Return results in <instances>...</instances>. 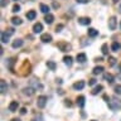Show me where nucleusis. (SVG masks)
<instances>
[{
  "mask_svg": "<svg viewBox=\"0 0 121 121\" xmlns=\"http://www.w3.org/2000/svg\"><path fill=\"white\" fill-rule=\"evenodd\" d=\"M45 104H47V97H45V96H39V97H38V100H37V106H38V107L43 108L45 106Z\"/></svg>",
  "mask_w": 121,
  "mask_h": 121,
  "instance_id": "1",
  "label": "nucleus"
},
{
  "mask_svg": "<svg viewBox=\"0 0 121 121\" xmlns=\"http://www.w3.org/2000/svg\"><path fill=\"white\" fill-rule=\"evenodd\" d=\"M116 25H117L116 17H111V18L108 19V28H110V30H115L116 29Z\"/></svg>",
  "mask_w": 121,
  "mask_h": 121,
  "instance_id": "2",
  "label": "nucleus"
},
{
  "mask_svg": "<svg viewBox=\"0 0 121 121\" xmlns=\"http://www.w3.org/2000/svg\"><path fill=\"white\" fill-rule=\"evenodd\" d=\"M108 107L112 110V111H117V110L120 108V105H119V102L115 101V100H111V101H108Z\"/></svg>",
  "mask_w": 121,
  "mask_h": 121,
  "instance_id": "3",
  "label": "nucleus"
},
{
  "mask_svg": "<svg viewBox=\"0 0 121 121\" xmlns=\"http://www.w3.org/2000/svg\"><path fill=\"white\" fill-rule=\"evenodd\" d=\"M40 40L43 42V43H51L52 42V35L48 33H43L40 35Z\"/></svg>",
  "mask_w": 121,
  "mask_h": 121,
  "instance_id": "4",
  "label": "nucleus"
},
{
  "mask_svg": "<svg viewBox=\"0 0 121 121\" xmlns=\"http://www.w3.org/2000/svg\"><path fill=\"white\" fill-rule=\"evenodd\" d=\"M58 48L62 52H68V49L71 48V45L68 43H66V42H60V43H58Z\"/></svg>",
  "mask_w": 121,
  "mask_h": 121,
  "instance_id": "5",
  "label": "nucleus"
},
{
  "mask_svg": "<svg viewBox=\"0 0 121 121\" xmlns=\"http://www.w3.org/2000/svg\"><path fill=\"white\" fill-rule=\"evenodd\" d=\"M42 30H43V24L42 23H35L33 26V32L35 34H38V33H42Z\"/></svg>",
  "mask_w": 121,
  "mask_h": 121,
  "instance_id": "6",
  "label": "nucleus"
},
{
  "mask_svg": "<svg viewBox=\"0 0 121 121\" xmlns=\"http://www.w3.org/2000/svg\"><path fill=\"white\" fill-rule=\"evenodd\" d=\"M18 107H19L18 101H11V102H10V105H9V111H11V112H15V111L18 110Z\"/></svg>",
  "mask_w": 121,
  "mask_h": 121,
  "instance_id": "7",
  "label": "nucleus"
},
{
  "mask_svg": "<svg viewBox=\"0 0 121 121\" xmlns=\"http://www.w3.org/2000/svg\"><path fill=\"white\" fill-rule=\"evenodd\" d=\"M76 59H77V62H79V63H85L87 60V57H86L85 53H78L77 57H76Z\"/></svg>",
  "mask_w": 121,
  "mask_h": 121,
  "instance_id": "8",
  "label": "nucleus"
},
{
  "mask_svg": "<svg viewBox=\"0 0 121 121\" xmlns=\"http://www.w3.org/2000/svg\"><path fill=\"white\" fill-rule=\"evenodd\" d=\"M30 85H32V87H33L34 90H37V88H39V90H42V88H43V86H42V85H40V83H39V82L37 81L35 78H33L32 81H30Z\"/></svg>",
  "mask_w": 121,
  "mask_h": 121,
  "instance_id": "9",
  "label": "nucleus"
},
{
  "mask_svg": "<svg viewBox=\"0 0 121 121\" xmlns=\"http://www.w3.org/2000/svg\"><path fill=\"white\" fill-rule=\"evenodd\" d=\"M34 91H35V90H34L32 86H29V87H25V88L23 90V92H24V95H26V96H33Z\"/></svg>",
  "mask_w": 121,
  "mask_h": 121,
  "instance_id": "10",
  "label": "nucleus"
},
{
  "mask_svg": "<svg viewBox=\"0 0 121 121\" xmlns=\"http://www.w3.org/2000/svg\"><path fill=\"white\" fill-rule=\"evenodd\" d=\"M78 23H79L81 25H88L90 23H91V19L87 18V17H82V18L78 19Z\"/></svg>",
  "mask_w": 121,
  "mask_h": 121,
  "instance_id": "11",
  "label": "nucleus"
},
{
  "mask_svg": "<svg viewBox=\"0 0 121 121\" xmlns=\"http://www.w3.org/2000/svg\"><path fill=\"white\" fill-rule=\"evenodd\" d=\"M63 62H64V64H66V66L71 67L72 63H73V58H72L71 56H66V57H63Z\"/></svg>",
  "mask_w": 121,
  "mask_h": 121,
  "instance_id": "12",
  "label": "nucleus"
},
{
  "mask_svg": "<svg viewBox=\"0 0 121 121\" xmlns=\"http://www.w3.org/2000/svg\"><path fill=\"white\" fill-rule=\"evenodd\" d=\"M87 34H88V37L95 38V37L98 35V30H96L95 28H88V30H87Z\"/></svg>",
  "mask_w": 121,
  "mask_h": 121,
  "instance_id": "13",
  "label": "nucleus"
},
{
  "mask_svg": "<svg viewBox=\"0 0 121 121\" xmlns=\"http://www.w3.org/2000/svg\"><path fill=\"white\" fill-rule=\"evenodd\" d=\"M10 35H11V34H9L8 32H3L1 33V42H3V43H8V42H9Z\"/></svg>",
  "mask_w": 121,
  "mask_h": 121,
  "instance_id": "14",
  "label": "nucleus"
},
{
  "mask_svg": "<svg viewBox=\"0 0 121 121\" xmlns=\"http://www.w3.org/2000/svg\"><path fill=\"white\" fill-rule=\"evenodd\" d=\"M83 87H85V82H83V81H78V82H74L73 83V88L74 90H82L83 88Z\"/></svg>",
  "mask_w": 121,
  "mask_h": 121,
  "instance_id": "15",
  "label": "nucleus"
},
{
  "mask_svg": "<svg viewBox=\"0 0 121 121\" xmlns=\"http://www.w3.org/2000/svg\"><path fill=\"white\" fill-rule=\"evenodd\" d=\"M35 17H37V13L34 10H29L28 13H26V19H28V20H34Z\"/></svg>",
  "mask_w": 121,
  "mask_h": 121,
  "instance_id": "16",
  "label": "nucleus"
},
{
  "mask_svg": "<svg viewBox=\"0 0 121 121\" xmlns=\"http://www.w3.org/2000/svg\"><path fill=\"white\" fill-rule=\"evenodd\" d=\"M22 45H23L22 39H15V40H13V43H11V47L13 48H20Z\"/></svg>",
  "mask_w": 121,
  "mask_h": 121,
  "instance_id": "17",
  "label": "nucleus"
},
{
  "mask_svg": "<svg viewBox=\"0 0 121 121\" xmlns=\"http://www.w3.org/2000/svg\"><path fill=\"white\" fill-rule=\"evenodd\" d=\"M39 8H40V11H42V13H44V14H49V10H51V8H49L48 5H45V4H40Z\"/></svg>",
  "mask_w": 121,
  "mask_h": 121,
  "instance_id": "18",
  "label": "nucleus"
},
{
  "mask_svg": "<svg viewBox=\"0 0 121 121\" xmlns=\"http://www.w3.org/2000/svg\"><path fill=\"white\" fill-rule=\"evenodd\" d=\"M22 23H23V20L19 17H13L11 18V24L13 25H20Z\"/></svg>",
  "mask_w": 121,
  "mask_h": 121,
  "instance_id": "19",
  "label": "nucleus"
},
{
  "mask_svg": "<svg viewBox=\"0 0 121 121\" xmlns=\"http://www.w3.org/2000/svg\"><path fill=\"white\" fill-rule=\"evenodd\" d=\"M0 90H1V93H5L8 91V85H6V82L4 81V79L0 81Z\"/></svg>",
  "mask_w": 121,
  "mask_h": 121,
  "instance_id": "20",
  "label": "nucleus"
},
{
  "mask_svg": "<svg viewBox=\"0 0 121 121\" xmlns=\"http://www.w3.org/2000/svg\"><path fill=\"white\" fill-rule=\"evenodd\" d=\"M102 90H104V86H101V85H97V86L95 87V88H93L92 91H91V93H92V95H97V93H100Z\"/></svg>",
  "mask_w": 121,
  "mask_h": 121,
  "instance_id": "21",
  "label": "nucleus"
},
{
  "mask_svg": "<svg viewBox=\"0 0 121 121\" xmlns=\"http://www.w3.org/2000/svg\"><path fill=\"white\" fill-rule=\"evenodd\" d=\"M44 20H45V23H47V24H52V23H53V20H54V17H53V15H52L51 13H49V14H47V15H45Z\"/></svg>",
  "mask_w": 121,
  "mask_h": 121,
  "instance_id": "22",
  "label": "nucleus"
},
{
  "mask_svg": "<svg viewBox=\"0 0 121 121\" xmlns=\"http://www.w3.org/2000/svg\"><path fill=\"white\" fill-rule=\"evenodd\" d=\"M104 72V67L102 66H97V67H95L93 68V71H92V73L96 76V74H100V73H102Z\"/></svg>",
  "mask_w": 121,
  "mask_h": 121,
  "instance_id": "23",
  "label": "nucleus"
},
{
  "mask_svg": "<svg viewBox=\"0 0 121 121\" xmlns=\"http://www.w3.org/2000/svg\"><path fill=\"white\" fill-rule=\"evenodd\" d=\"M85 96H78L77 97V105L79 106V107H83L85 106Z\"/></svg>",
  "mask_w": 121,
  "mask_h": 121,
  "instance_id": "24",
  "label": "nucleus"
},
{
  "mask_svg": "<svg viewBox=\"0 0 121 121\" xmlns=\"http://www.w3.org/2000/svg\"><path fill=\"white\" fill-rule=\"evenodd\" d=\"M47 67H48L51 71H56L57 64H56L54 62H53V60H48V62H47Z\"/></svg>",
  "mask_w": 121,
  "mask_h": 121,
  "instance_id": "25",
  "label": "nucleus"
},
{
  "mask_svg": "<svg viewBox=\"0 0 121 121\" xmlns=\"http://www.w3.org/2000/svg\"><path fill=\"white\" fill-rule=\"evenodd\" d=\"M120 43H117V42H113L112 45H111V49H112V52H119V49H120Z\"/></svg>",
  "mask_w": 121,
  "mask_h": 121,
  "instance_id": "26",
  "label": "nucleus"
},
{
  "mask_svg": "<svg viewBox=\"0 0 121 121\" xmlns=\"http://www.w3.org/2000/svg\"><path fill=\"white\" fill-rule=\"evenodd\" d=\"M101 51H102V54L104 56H107L108 54V45L107 44H102V47H101Z\"/></svg>",
  "mask_w": 121,
  "mask_h": 121,
  "instance_id": "27",
  "label": "nucleus"
},
{
  "mask_svg": "<svg viewBox=\"0 0 121 121\" xmlns=\"http://www.w3.org/2000/svg\"><path fill=\"white\" fill-rule=\"evenodd\" d=\"M105 79H106L108 83H113V76H112L111 73H106V74H105Z\"/></svg>",
  "mask_w": 121,
  "mask_h": 121,
  "instance_id": "28",
  "label": "nucleus"
},
{
  "mask_svg": "<svg viewBox=\"0 0 121 121\" xmlns=\"http://www.w3.org/2000/svg\"><path fill=\"white\" fill-rule=\"evenodd\" d=\"M115 63H116V58H115V57H108V66L112 67V66H115Z\"/></svg>",
  "mask_w": 121,
  "mask_h": 121,
  "instance_id": "29",
  "label": "nucleus"
},
{
  "mask_svg": "<svg viewBox=\"0 0 121 121\" xmlns=\"http://www.w3.org/2000/svg\"><path fill=\"white\" fill-rule=\"evenodd\" d=\"M113 91H115L116 95H121V85H116L113 87Z\"/></svg>",
  "mask_w": 121,
  "mask_h": 121,
  "instance_id": "30",
  "label": "nucleus"
},
{
  "mask_svg": "<svg viewBox=\"0 0 121 121\" xmlns=\"http://www.w3.org/2000/svg\"><path fill=\"white\" fill-rule=\"evenodd\" d=\"M14 62H15L14 58H10L9 60H8V66H9V68H10L11 71H13V64H14ZM13 72H14V71H13Z\"/></svg>",
  "mask_w": 121,
  "mask_h": 121,
  "instance_id": "31",
  "label": "nucleus"
},
{
  "mask_svg": "<svg viewBox=\"0 0 121 121\" xmlns=\"http://www.w3.org/2000/svg\"><path fill=\"white\" fill-rule=\"evenodd\" d=\"M11 11H14V13H18V11H20V5L15 4V5L13 6V10H11Z\"/></svg>",
  "mask_w": 121,
  "mask_h": 121,
  "instance_id": "32",
  "label": "nucleus"
},
{
  "mask_svg": "<svg viewBox=\"0 0 121 121\" xmlns=\"http://www.w3.org/2000/svg\"><path fill=\"white\" fill-rule=\"evenodd\" d=\"M62 29H63V24H59V25H57V26H56V32H57V33L60 32Z\"/></svg>",
  "mask_w": 121,
  "mask_h": 121,
  "instance_id": "33",
  "label": "nucleus"
},
{
  "mask_svg": "<svg viewBox=\"0 0 121 121\" xmlns=\"http://www.w3.org/2000/svg\"><path fill=\"white\" fill-rule=\"evenodd\" d=\"M88 85H90V86H93V85H96V79H95V78H91L90 81H88Z\"/></svg>",
  "mask_w": 121,
  "mask_h": 121,
  "instance_id": "34",
  "label": "nucleus"
},
{
  "mask_svg": "<svg viewBox=\"0 0 121 121\" xmlns=\"http://www.w3.org/2000/svg\"><path fill=\"white\" fill-rule=\"evenodd\" d=\"M64 105L68 106V107H71V106H72V102H71L69 100H64Z\"/></svg>",
  "mask_w": 121,
  "mask_h": 121,
  "instance_id": "35",
  "label": "nucleus"
},
{
  "mask_svg": "<svg viewBox=\"0 0 121 121\" xmlns=\"http://www.w3.org/2000/svg\"><path fill=\"white\" fill-rule=\"evenodd\" d=\"M6 32L9 33V34H14V29L13 28H9V29H6Z\"/></svg>",
  "mask_w": 121,
  "mask_h": 121,
  "instance_id": "36",
  "label": "nucleus"
},
{
  "mask_svg": "<svg viewBox=\"0 0 121 121\" xmlns=\"http://www.w3.org/2000/svg\"><path fill=\"white\" fill-rule=\"evenodd\" d=\"M20 113H22V115H25V113H26V108L23 107V108L20 110Z\"/></svg>",
  "mask_w": 121,
  "mask_h": 121,
  "instance_id": "37",
  "label": "nucleus"
},
{
  "mask_svg": "<svg viewBox=\"0 0 121 121\" xmlns=\"http://www.w3.org/2000/svg\"><path fill=\"white\" fill-rule=\"evenodd\" d=\"M53 6H54V8H59V4H57V3H53Z\"/></svg>",
  "mask_w": 121,
  "mask_h": 121,
  "instance_id": "38",
  "label": "nucleus"
},
{
  "mask_svg": "<svg viewBox=\"0 0 121 121\" xmlns=\"http://www.w3.org/2000/svg\"><path fill=\"white\" fill-rule=\"evenodd\" d=\"M76 1H77V3H86L85 0H76Z\"/></svg>",
  "mask_w": 121,
  "mask_h": 121,
  "instance_id": "39",
  "label": "nucleus"
},
{
  "mask_svg": "<svg viewBox=\"0 0 121 121\" xmlns=\"http://www.w3.org/2000/svg\"><path fill=\"white\" fill-rule=\"evenodd\" d=\"M112 3L113 4H117V3H119V0H112Z\"/></svg>",
  "mask_w": 121,
  "mask_h": 121,
  "instance_id": "40",
  "label": "nucleus"
},
{
  "mask_svg": "<svg viewBox=\"0 0 121 121\" xmlns=\"http://www.w3.org/2000/svg\"><path fill=\"white\" fill-rule=\"evenodd\" d=\"M117 78H119V79H120V81H121V73H120L119 76H117Z\"/></svg>",
  "mask_w": 121,
  "mask_h": 121,
  "instance_id": "41",
  "label": "nucleus"
},
{
  "mask_svg": "<svg viewBox=\"0 0 121 121\" xmlns=\"http://www.w3.org/2000/svg\"><path fill=\"white\" fill-rule=\"evenodd\" d=\"M11 121H20V120H19V119H13Z\"/></svg>",
  "mask_w": 121,
  "mask_h": 121,
  "instance_id": "42",
  "label": "nucleus"
},
{
  "mask_svg": "<svg viewBox=\"0 0 121 121\" xmlns=\"http://www.w3.org/2000/svg\"><path fill=\"white\" fill-rule=\"evenodd\" d=\"M119 10H120V13H121V4H120V8H119Z\"/></svg>",
  "mask_w": 121,
  "mask_h": 121,
  "instance_id": "43",
  "label": "nucleus"
},
{
  "mask_svg": "<svg viewBox=\"0 0 121 121\" xmlns=\"http://www.w3.org/2000/svg\"><path fill=\"white\" fill-rule=\"evenodd\" d=\"M85 1H86V3H87V1H91V0H85Z\"/></svg>",
  "mask_w": 121,
  "mask_h": 121,
  "instance_id": "44",
  "label": "nucleus"
},
{
  "mask_svg": "<svg viewBox=\"0 0 121 121\" xmlns=\"http://www.w3.org/2000/svg\"><path fill=\"white\" fill-rule=\"evenodd\" d=\"M120 71H121V64H120Z\"/></svg>",
  "mask_w": 121,
  "mask_h": 121,
  "instance_id": "45",
  "label": "nucleus"
},
{
  "mask_svg": "<svg viewBox=\"0 0 121 121\" xmlns=\"http://www.w3.org/2000/svg\"><path fill=\"white\" fill-rule=\"evenodd\" d=\"M14 1H19V0H14Z\"/></svg>",
  "mask_w": 121,
  "mask_h": 121,
  "instance_id": "46",
  "label": "nucleus"
},
{
  "mask_svg": "<svg viewBox=\"0 0 121 121\" xmlns=\"http://www.w3.org/2000/svg\"><path fill=\"white\" fill-rule=\"evenodd\" d=\"M120 26H121V22H120Z\"/></svg>",
  "mask_w": 121,
  "mask_h": 121,
  "instance_id": "47",
  "label": "nucleus"
},
{
  "mask_svg": "<svg viewBox=\"0 0 121 121\" xmlns=\"http://www.w3.org/2000/svg\"><path fill=\"white\" fill-rule=\"evenodd\" d=\"M92 121H95V120H92Z\"/></svg>",
  "mask_w": 121,
  "mask_h": 121,
  "instance_id": "48",
  "label": "nucleus"
}]
</instances>
